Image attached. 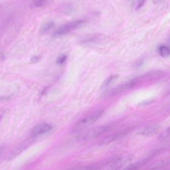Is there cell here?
Segmentation results:
<instances>
[{"instance_id": "obj_3", "label": "cell", "mask_w": 170, "mask_h": 170, "mask_svg": "<svg viewBox=\"0 0 170 170\" xmlns=\"http://www.w3.org/2000/svg\"><path fill=\"white\" fill-rule=\"evenodd\" d=\"M132 157L131 156L115 157L108 159L104 163L105 165H108L112 169H118L131 160Z\"/></svg>"}, {"instance_id": "obj_21", "label": "cell", "mask_w": 170, "mask_h": 170, "mask_svg": "<svg viewBox=\"0 0 170 170\" xmlns=\"http://www.w3.org/2000/svg\"><path fill=\"white\" fill-rule=\"evenodd\" d=\"M153 2L155 4H157L159 3L160 1V0H152Z\"/></svg>"}, {"instance_id": "obj_13", "label": "cell", "mask_w": 170, "mask_h": 170, "mask_svg": "<svg viewBox=\"0 0 170 170\" xmlns=\"http://www.w3.org/2000/svg\"><path fill=\"white\" fill-rule=\"evenodd\" d=\"M48 0H32L30 6L32 8H38L46 5Z\"/></svg>"}, {"instance_id": "obj_2", "label": "cell", "mask_w": 170, "mask_h": 170, "mask_svg": "<svg viewBox=\"0 0 170 170\" xmlns=\"http://www.w3.org/2000/svg\"><path fill=\"white\" fill-rule=\"evenodd\" d=\"M112 129V126H103L96 127L81 134L78 136V139L81 140H88L96 138L103 134L109 132Z\"/></svg>"}, {"instance_id": "obj_20", "label": "cell", "mask_w": 170, "mask_h": 170, "mask_svg": "<svg viewBox=\"0 0 170 170\" xmlns=\"http://www.w3.org/2000/svg\"><path fill=\"white\" fill-rule=\"evenodd\" d=\"M40 59H41V57L40 56H35L30 59V61L32 63H35L40 61Z\"/></svg>"}, {"instance_id": "obj_6", "label": "cell", "mask_w": 170, "mask_h": 170, "mask_svg": "<svg viewBox=\"0 0 170 170\" xmlns=\"http://www.w3.org/2000/svg\"><path fill=\"white\" fill-rule=\"evenodd\" d=\"M103 113V110L97 111L90 116H88L87 117L81 120V121H80L77 123L76 127H83L85 126L89 125L94 123L102 116Z\"/></svg>"}, {"instance_id": "obj_14", "label": "cell", "mask_w": 170, "mask_h": 170, "mask_svg": "<svg viewBox=\"0 0 170 170\" xmlns=\"http://www.w3.org/2000/svg\"><path fill=\"white\" fill-rule=\"evenodd\" d=\"M169 163V160H165L161 161L160 162L154 164V165L152 166L150 169H159L160 168H162L163 167H165V166H167Z\"/></svg>"}, {"instance_id": "obj_11", "label": "cell", "mask_w": 170, "mask_h": 170, "mask_svg": "<svg viewBox=\"0 0 170 170\" xmlns=\"http://www.w3.org/2000/svg\"><path fill=\"white\" fill-rule=\"evenodd\" d=\"M159 54L162 57H168L170 56V51L169 46L166 45H161L158 48Z\"/></svg>"}, {"instance_id": "obj_16", "label": "cell", "mask_w": 170, "mask_h": 170, "mask_svg": "<svg viewBox=\"0 0 170 170\" xmlns=\"http://www.w3.org/2000/svg\"><path fill=\"white\" fill-rule=\"evenodd\" d=\"M169 134H170V130H169V128H168L160 135L159 139L160 140H165L169 136Z\"/></svg>"}, {"instance_id": "obj_9", "label": "cell", "mask_w": 170, "mask_h": 170, "mask_svg": "<svg viewBox=\"0 0 170 170\" xmlns=\"http://www.w3.org/2000/svg\"><path fill=\"white\" fill-rule=\"evenodd\" d=\"M126 133V132L125 131H123V132H118L116 133L112 134L111 135H108L106 137H104L103 139L100 140L98 143V144L99 145H107L121 137L123 135L125 134Z\"/></svg>"}, {"instance_id": "obj_8", "label": "cell", "mask_w": 170, "mask_h": 170, "mask_svg": "<svg viewBox=\"0 0 170 170\" xmlns=\"http://www.w3.org/2000/svg\"><path fill=\"white\" fill-rule=\"evenodd\" d=\"M51 129L52 126L51 125L46 123H41L33 127V129H32L31 134L32 136L36 137L39 135L49 132Z\"/></svg>"}, {"instance_id": "obj_22", "label": "cell", "mask_w": 170, "mask_h": 170, "mask_svg": "<svg viewBox=\"0 0 170 170\" xmlns=\"http://www.w3.org/2000/svg\"><path fill=\"white\" fill-rule=\"evenodd\" d=\"M2 151H3V148L0 147V156H1V155L2 154Z\"/></svg>"}, {"instance_id": "obj_7", "label": "cell", "mask_w": 170, "mask_h": 170, "mask_svg": "<svg viewBox=\"0 0 170 170\" xmlns=\"http://www.w3.org/2000/svg\"><path fill=\"white\" fill-rule=\"evenodd\" d=\"M105 36L100 33L90 34L83 37L81 40L83 44H95L100 43L105 40Z\"/></svg>"}, {"instance_id": "obj_18", "label": "cell", "mask_w": 170, "mask_h": 170, "mask_svg": "<svg viewBox=\"0 0 170 170\" xmlns=\"http://www.w3.org/2000/svg\"><path fill=\"white\" fill-rule=\"evenodd\" d=\"M8 21L9 19L4 20L3 21H2L0 22V35H1V33L3 32V30L4 29H5L6 26V24H8Z\"/></svg>"}, {"instance_id": "obj_12", "label": "cell", "mask_w": 170, "mask_h": 170, "mask_svg": "<svg viewBox=\"0 0 170 170\" xmlns=\"http://www.w3.org/2000/svg\"><path fill=\"white\" fill-rule=\"evenodd\" d=\"M54 22H51V21L45 23L42 25V27L41 28V30H40L41 33L42 34H46L49 32V30L54 27Z\"/></svg>"}, {"instance_id": "obj_10", "label": "cell", "mask_w": 170, "mask_h": 170, "mask_svg": "<svg viewBox=\"0 0 170 170\" xmlns=\"http://www.w3.org/2000/svg\"><path fill=\"white\" fill-rule=\"evenodd\" d=\"M159 129V126L158 124H153L145 127L140 131L139 134L143 136H150L156 133Z\"/></svg>"}, {"instance_id": "obj_15", "label": "cell", "mask_w": 170, "mask_h": 170, "mask_svg": "<svg viewBox=\"0 0 170 170\" xmlns=\"http://www.w3.org/2000/svg\"><path fill=\"white\" fill-rule=\"evenodd\" d=\"M67 56L65 54H61L57 57L56 59V64L59 65H62L65 63L67 61Z\"/></svg>"}, {"instance_id": "obj_19", "label": "cell", "mask_w": 170, "mask_h": 170, "mask_svg": "<svg viewBox=\"0 0 170 170\" xmlns=\"http://www.w3.org/2000/svg\"><path fill=\"white\" fill-rule=\"evenodd\" d=\"M116 77L117 76H113L108 78L107 80L106 81V82L104 83V86H106L107 85H108V84H110V83L113 80H115L116 78Z\"/></svg>"}, {"instance_id": "obj_1", "label": "cell", "mask_w": 170, "mask_h": 170, "mask_svg": "<svg viewBox=\"0 0 170 170\" xmlns=\"http://www.w3.org/2000/svg\"><path fill=\"white\" fill-rule=\"evenodd\" d=\"M86 21L84 20H77L67 22L58 27L54 33V37H61L72 32L75 29L81 27L85 24Z\"/></svg>"}, {"instance_id": "obj_4", "label": "cell", "mask_w": 170, "mask_h": 170, "mask_svg": "<svg viewBox=\"0 0 170 170\" xmlns=\"http://www.w3.org/2000/svg\"><path fill=\"white\" fill-rule=\"evenodd\" d=\"M35 138V137H33L32 136V137L20 143L19 145L16 147L14 150L10 153V155L8 157V159H13L20 154L22 152V151H24L25 150L27 149L31 145L32 142L34 141V138Z\"/></svg>"}, {"instance_id": "obj_17", "label": "cell", "mask_w": 170, "mask_h": 170, "mask_svg": "<svg viewBox=\"0 0 170 170\" xmlns=\"http://www.w3.org/2000/svg\"><path fill=\"white\" fill-rule=\"evenodd\" d=\"M146 0H138L135 5V10H138L140 9L144 5Z\"/></svg>"}, {"instance_id": "obj_5", "label": "cell", "mask_w": 170, "mask_h": 170, "mask_svg": "<svg viewBox=\"0 0 170 170\" xmlns=\"http://www.w3.org/2000/svg\"><path fill=\"white\" fill-rule=\"evenodd\" d=\"M137 81L136 80H133L120 84L116 88H114L113 89L111 90V91H110L108 95L111 96L119 94L121 92H124L125 91L133 88L134 86H135L136 84H137Z\"/></svg>"}, {"instance_id": "obj_23", "label": "cell", "mask_w": 170, "mask_h": 170, "mask_svg": "<svg viewBox=\"0 0 170 170\" xmlns=\"http://www.w3.org/2000/svg\"><path fill=\"white\" fill-rule=\"evenodd\" d=\"M1 119V116H0V119Z\"/></svg>"}]
</instances>
